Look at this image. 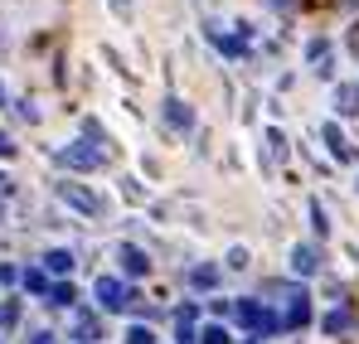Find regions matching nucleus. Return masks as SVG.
Returning <instances> with one entry per match:
<instances>
[{
  "label": "nucleus",
  "instance_id": "1",
  "mask_svg": "<svg viewBox=\"0 0 359 344\" xmlns=\"http://www.w3.org/2000/svg\"><path fill=\"white\" fill-rule=\"evenodd\" d=\"M233 315H238L243 330H252V335H277V330H282V315H272V310L257 305V301H238Z\"/></svg>",
  "mask_w": 359,
  "mask_h": 344
},
{
  "label": "nucleus",
  "instance_id": "2",
  "mask_svg": "<svg viewBox=\"0 0 359 344\" xmlns=\"http://www.w3.org/2000/svg\"><path fill=\"white\" fill-rule=\"evenodd\" d=\"M97 301H102V310H126V305H136L141 296L126 291L117 277H102V282H97Z\"/></svg>",
  "mask_w": 359,
  "mask_h": 344
},
{
  "label": "nucleus",
  "instance_id": "3",
  "mask_svg": "<svg viewBox=\"0 0 359 344\" xmlns=\"http://www.w3.org/2000/svg\"><path fill=\"white\" fill-rule=\"evenodd\" d=\"M311 325V296L301 287H287V315H282V330H301Z\"/></svg>",
  "mask_w": 359,
  "mask_h": 344
},
{
  "label": "nucleus",
  "instance_id": "4",
  "mask_svg": "<svg viewBox=\"0 0 359 344\" xmlns=\"http://www.w3.org/2000/svg\"><path fill=\"white\" fill-rule=\"evenodd\" d=\"M59 165H68V170H97L102 165V151H93V146H63Z\"/></svg>",
  "mask_w": 359,
  "mask_h": 344
},
{
  "label": "nucleus",
  "instance_id": "5",
  "mask_svg": "<svg viewBox=\"0 0 359 344\" xmlns=\"http://www.w3.org/2000/svg\"><path fill=\"white\" fill-rule=\"evenodd\" d=\"M63 204H73V209H83V214H97L102 204H97V194L93 189H83V184H59Z\"/></svg>",
  "mask_w": 359,
  "mask_h": 344
},
{
  "label": "nucleus",
  "instance_id": "6",
  "mask_svg": "<svg viewBox=\"0 0 359 344\" xmlns=\"http://www.w3.org/2000/svg\"><path fill=\"white\" fill-rule=\"evenodd\" d=\"M292 272H297V277H311V272H320V252H316L311 242H297V247H292Z\"/></svg>",
  "mask_w": 359,
  "mask_h": 344
},
{
  "label": "nucleus",
  "instance_id": "7",
  "mask_svg": "<svg viewBox=\"0 0 359 344\" xmlns=\"http://www.w3.org/2000/svg\"><path fill=\"white\" fill-rule=\"evenodd\" d=\"M320 330H325V335H350V330H355V305H340V310H330V315L320 320Z\"/></svg>",
  "mask_w": 359,
  "mask_h": 344
},
{
  "label": "nucleus",
  "instance_id": "8",
  "mask_svg": "<svg viewBox=\"0 0 359 344\" xmlns=\"http://www.w3.org/2000/svg\"><path fill=\"white\" fill-rule=\"evenodd\" d=\"M335 112L359 116V83H340V88H335Z\"/></svg>",
  "mask_w": 359,
  "mask_h": 344
},
{
  "label": "nucleus",
  "instance_id": "9",
  "mask_svg": "<svg viewBox=\"0 0 359 344\" xmlns=\"http://www.w3.org/2000/svg\"><path fill=\"white\" fill-rule=\"evenodd\" d=\"M165 121H170L175 131H189V126H194V112H189V102H180V97H165Z\"/></svg>",
  "mask_w": 359,
  "mask_h": 344
},
{
  "label": "nucleus",
  "instance_id": "10",
  "mask_svg": "<svg viewBox=\"0 0 359 344\" xmlns=\"http://www.w3.org/2000/svg\"><path fill=\"white\" fill-rule=\"evenodd\" d=\"M121 267H126V277H146L151 272V257L141 247H121Z\"/></svg>",
  "mask_w": 359,
  "mask_h": 344
},
{
  "label": "nucleus",
  "instance_id": "11",
  "mask_svg": "<svg viewBox=\"0 0 359 344\" xmlns=\"http://www.w3.org/2000/svg\"><path fill=\"white\" fill-rule=\"evenodd\" d=\"M320 136H325V146H330V156H335V160H350V146H345V136H340V126H335V121H325V126H320Z\"/></svg>",
  "mask_w": 359,
  "mask_h": 344
},
{
  "label": "nucleus",
  "instance_id": "12",
  "mask_svg": "<svg viewBox=\"0 0 359 344\" xmlns=\"http://www.w3.org/2000/svg\"><path fill=\"white\" fill-rule=\"evenodd\" d=\"M194 315H199V305H180V315H175L180 344H194Z\"/></svg>",
  "mask_w": 359,
  "mask_h": 344
},
{
  "label": "nucleus",
  "instance_id": "13",
  "mask_svg": "<svg viewBox=\"0 0 359 344\" xmlns=\"http://www.w3.org/2000/svg\"><path fill=\"white\" fill-rule=\"evenodd\" d=\"M44 267H49L54 277H68V272H73V252H63V247H54V252L44 257Z\"/></svg>",
  "mask_w": 359,
  "mask_h": 344
},
{
  "label": "nucleus",
  "instance_id": "14",
  "mask_svg": "<svg viewBox=\"0 0 359 344\" xmlns=\"http://www.w3.org/2000/svg\"><path fill=\"white\" fill-rule=\"evenodd\" d=\"M73 330H78V340H83V344H88V340H97V335H102V325H97V315H88V310L78 315V325H73Z\"/></svg>",
  "mask_w": 359,
  "mask_h": 344
},
{
  "label": "nucleus",
  "instance_id": "15",
  "mask_svg": "<svg viewBox=\"0 0 359 344\" xmlns=\"http://www.w3.org/2000/svg\"><path fill=\"white\" fill-rule=\"evenodd\" d=\"M209 39H214V44L224 49V54H243V49H248V39H233V34H219V29H209Z\"/></svg>",
  "mask_w": 359,
  "mask_h": 344
},
{
  "label": "nucleus",
  "instance_id": "16",
  "mask_svg": "<svg viewBox=\"0 0 359 344\" xmlns=\"http://www.w3.org/2000/svg\"><path fill=\"white\" fill-rule=\"evenodd\" d=\"M189 282H194L199 291H209L214 282H219V267H194V272H189Z\"/></svg>",
  "mask_w": 359,
  "mask_h": 344
},
{
  "label": "nucleus",
  "instance_id": "17",
  "mask_svg": "<svg viewBox=\"0 0 359 344\" xmlns=\"http://www.w3.org/2000/svg\"><path fill=\"white\" fill-rule=\"evenodd\" d=\"M73 301H78V296H73L68 282H54V287H49V305H73Z\"/></svg>",
  "mask_w": 359,
  "mask_h": 344
},
{
  "label": "nucleus",
  "instance_id": "18",
  "mask_svg": "<svg viewBox=\"0 0 359 344\" xmlns=\"http://www.w3.org/2000/svg\"><path fill=\"white\" fill-rule=\"evenodd\" d=\"M20 282H25V291H34V296H49V277L44 272H25Z\"/></svg>",
  "mask_w": 359,
  "mask_h": 344
},
{
  "label": "nucleus",
  "instance_id": "19",
  "mask_svg": "<svg viewBox=\"0 0 359 344\" xmlns=\"http://www.w3.org/2000/svg\"><path fill=\"white\" fill-rule=\"evenodd\" d=\"M194 340H199V344H233L224 325H204V335H194Z\"/></svg>",
  "mask_w": 359,
  "mask_h": 344
},
{
  "label": "nucleus",
  "instance_id": "20",
  "mask_svg": "<svg viewBox=\"0 0 359 344\" xmlns=\"http://www.w3.org/2000/svg\"><path fill=\"white\" fill-rule=\"evenodd\" d=\"M126 344H156V335H151L146 325H131V330H126Z\"/></svg>",
  "mask_w": 359,
  "mask_h": 344
},
{
  "label": "nucleus",
  "instance_id": "21",
  "mask_svg": "<svg viewBox=\"0 0 359 344\" xmlns=\"http://www.w3.org/2000/svg\"><path fill=\"white\" fill-rule=\"evenodd\" d=\"M15 320H20V305H15V301H5V305H0V325H5V330H10V325H15Z\"/></svg>",
  "mask_w": 359,
  "mask_h": 344
},
{
  "label": "nucleus",
  "instance_id": "22",
  "mask_svg": "<svg viewBox=\"0 0 359 344\" xmlns=\"http://www.w3.org/2000/svg\"><path fill=\"white\" fill-rule=\"evenodd\" d=\"M5 156H15V146H10V136L0 131V160H5Z\"/></svg>",
  "mask_w": 359,
  "mask_h": 344
},
{
  "label": "nucleus",
  "instance_id": "23",
  "mask_svg": "<svg viewBox=\"0 0 359 344\" xmlns=\"http://www.w3.org/2000/svg\"><path fill=\"white\" fill-rule=\"evenodd\" d=\"M34 344H59V335H49V330H39V335H34Z\"/></svg>",
  "mask_w": 359,
  "mask_h": 344
},
{
  "label": "nucleus",
  "instance_id": "24",
  "mask_svg": "<svg viewBox=\"0 0 359 344\" xmlns=\"http://www.w3.org/2000/svg\"><path fill=\"white\" fill-rule=\"evenodd\" d=\"M0 184H5V179H0Z\"/></svg>",
  "mask_w": 359,
  "mask_h": 344
}]
</instances>
